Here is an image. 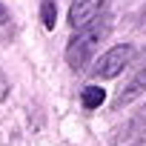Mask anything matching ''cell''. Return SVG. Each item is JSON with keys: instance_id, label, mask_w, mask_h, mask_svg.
<instances>
[{"instance_id": "1", "label": "cell", "mask_w": 146, "mask_h": 146, "mask_svg": "<svg viewBox=\"0 0 146 146\" xmlns=\"http://www.w3.org/2000/svg\"><path fill=\"white\" fill-rule=\"evenodd\" d=\"M109 29H112V20H109L106 15H100V17H95L92 23H86L83 29H78V35L72 37L69 46H66V60H69V66L75 69V72H83V69H86V63L92 60L95 49L106 40Z\"/></svg>"}, {"instance_id": "2", "label": "cell", "mask_w": 146, "mask_h": 146, "mask_svg": "<svg viewBox=\"0 0 146 146\" xmlns=\"http://www.w3.org/2000/svg\"><path fill=\"white\" fill-rule=\"evenodd\" d=\"M132 57H135V46H129V43L112 46V49L95 63L92 75H95V78H117L120 72L126 69V63H129Z\"/></svg>"}, {"instance_id": "3", "label": "cell", "mask_w": 146, "mask_h": 146, "mask_svg": "<svg viewBox=\"0 0 146 146\" xmlns=\"http://www.w3.org/2000/svg\"><path fill=\"white\" fill-rule=\"evenodd\" d=\"M106 3L109 0H72V6H69V26L72 29H83L86 23L100 17Z\"/></svg>"}, {"instance_id": "4", "label": "cell", "mask_w": 146, "mask_h": 146, "mask_svg": "<svg viewBox=\"0 0 146 146\" xmlns=\"http://www.w3.org/2000/svg\"><path fill=\"white\" fill-rule=\"evenodd\" d=\"M143 92H146V66L137 72L132 80H129V86H126V92L120 95V100H117V103H129V100H135V98H137V95H143Z\"/></svg>"}, {"instance_id": "5", "label": "cell", "mask_w": 146, "mask_h": 146, "mask_svg": "<svg viewBox=\"0 0 146 146\" xmlns=\"http://www.w3.org/2000/svg\"><path fill=\"white\" fill-rule=\"evenodd\" d=\"M103 100H106V92H103L100 86H86V89H83V106H86V109H98Z\"/></svg>"}, {"instance_id": "6", "label": "cell", "mask_w": 146, "mask_h": 146, "mask_svg": "<svg viewBox=\"0 0 146 146\" xmlns=\"http://www.w3.org/2000/svg\"><path fill=\"white\" fill-rule=\"evenodd\" d=\"M40 20L46 29H54V0H40Z\"/></svg>"}, {"instance_id": "7", "label": "cell", "mask_w": 146, "mask_h": 146, "mask_svg": "<svg viewBox=\"0 0 146 146\" xmlns=\"http://www.w3.org/2000/svg\"><path fill=\"white\" fill-rule=\"evenodd\" d=\"M9 20V12H6V6H0V23H6Z\"/></svg>"}]
</instances>
